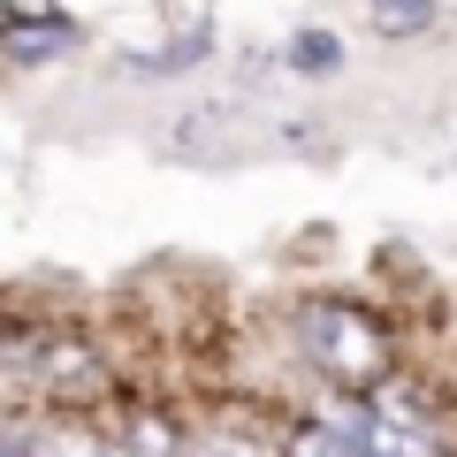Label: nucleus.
Segmentation results:
<instances>
[{"label":"nucleus","mask_w":457,"mask_h":457,"mask_svg":"<svg viewBox=\"0 0 457 457\" xmlns=\"http://www.w3.org/2000/svg\"><path fill=\"white\" fill-rule=\"evenodd\" d=\"M282 336H290V359L312 374V389H374L396 374V328L366 297L312 290L290 305Z\"/></svg>","instance_id":"obj_1"},{"label":"nucleus","mask_w":457,"mask_h":457,"mask_svg":"<svg viewBox=\"0 0 457 457\" xmlns=\"http://www.w3.org/2000/svg\"><path fill=\"white\" fill-rule=\"evenodd\" d=\"M92 23L62 0H0V69L8 77H54L69 54H84Z\"/></svg>","instance_id":"obj_2"},{"label":"nucleus","mask_w":457,"mask_h":457,"mask_svg":"<svg viewBox=\"0 0 457 457\" xmlns=\"http://www.w3.org/2000/svg\"><path fill=\"white\" fill-rule=\"evenodd\" d=\"M31 457H122L114 427L92 404H38L31 411Z\"/></svg>","instance_id":"obj_3"},{"label":"nucleus","mask_w":457,"mask_h":457,"mask_svg":"<svg viewBox=\"0 0 457 457\" xmlns=\"http://www.w3.org/2000/svg\"><path fill=\"white\" fill-rule=\"evenodd\" d=\"M206 54H213V31H206V16H191V23H176L161 46H122V54H114V69L137 77V84H176V77H198Z\"/></svg>","instance_id":"obj_4"},{"label":"nucleus","mask_w":457,"mask_h":457,"mask_svg":"<svg viewBox=\"0 0 457 457\" xmlns=\"http://www.w3.org/2000/svg\"><path fill=\"white\" fill-rule=\"evenodd\" d=\"M275 69H282V77H297V84H336L343 69H351V46H343L336 23H297V31H282Z\"/></svg>","instance_id":"obj_5"},{"label":"nucleus","mask_w":457,"mask_h":457,"mask_svg":"<svg viewBox=\"0 0 457 457\" xmlns=\"http://www.w3.org/2000/svg\"><path fill=\"white\" fill-rule=\"evenodd\" d=\"M359 23L381 38V46H411L442 23V0H359Z\"/></svg>","instance_id":"obj_6"},{"label":"nucleus","mask_w":457,"mask_h":457,"mask_svg":"<svg viewBox=\"0 0 457 457\" xmlns=\"http://www.w3.org/2000/svg\"><path fill=\"white\" fill-rule=\"evenodd\" d=\"M176 457H282V427H183Z\"/></svg>","instance_id":"obj_7"},{"label":"nucleus","mask_w":457,"mask_h":457,"mask_svg":"<svg viewBox=\"0 0 457 457\" xmlns=\"http://www.w3.org/2000/svg\"><path fill=\"white\" fill-rule=\"evenodd\" d=\"M282 457H359V442L343 435V427L312 420V411H297V420L282 427Z\"/></svg>","instance_id":"obj_8"}]
</instances>
